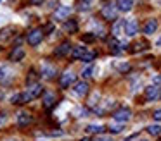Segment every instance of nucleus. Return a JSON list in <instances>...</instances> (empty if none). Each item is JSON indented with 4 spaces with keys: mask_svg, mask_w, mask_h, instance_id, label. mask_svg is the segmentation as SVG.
<instances>
[{
    "mask_svg": "<svg viewBox=\"0 0 161 141\" xmlns=\"http://www.w3.org/2000/svg\"><path fill=\"white\" fill-rule=\"evenodd\" d=\"M121 28L125 29V21H118V23L114 24V28H113V33H114V34H119V31H121Z\"/></svg>",
    "mask_w": 161,
    "mask_h": 141,
    "instance_id": "nucleus-21",
    "label": "nucleus"
},
{
    "mask_svg": "<svg viewBox=\"0 0 161 141\" xmlns=\"http://www.w3.org/2000/svg\"><path fill=\"white\" fill-rule=\"evenodd\" d=\"M28 93L31 95V98H36V96L42 95V86H40L38 83H33V84L28 88Z\"/></svg>",
    "mask_w": 161,
    "mask_h": 141,
    "instance_id": "nucleus-14",
    "label": "nucleus"
},
{
    "mask_svg": "<svg viewBox=\"0 0 161 141\" xmlns=\"http://www.w3.org/2000/svg\"><path fill=\"white\" fill-rule=\"evenodd\" d=\"M156 29H158V21L156 19H149L146 24H144V33L146 34H153Z\"/></svg>",
    "mask_w": 161,
    "mask_h": 141,
    "instance_id": "nucleus-12",
    "label": "nucleus"
},
{
    "mask_svg": "<svg viewBox=\"0 0 161 141\" xmlns=\"http://www.w3.org/2000/svg\"><path fill=\"white\" fill-rule=\"evenodd\" d=\"M16 120H18V126L25 127V126H28V124L31 122V113L30 112H19L18 117H16Z\"/></svg>",
    "mask_w": 161,
    "mask_h": 141,
    "instance_id": "nucleus-7",
    "label": "nucleus"
},
{
    "mask_svg": "<svg viewBox=\"0 0 161 141\" xmlns=\"http://www.w3.org/2000/svg\"><path fill=\"white\" fill-rule=\"evenodd\" d=\"M147 133L153 134V136H159L161 134V126H149L147 127Z\"/></svg>",
    "mask_w": 161,
    "mask_h": 141,
    "instance_id": "nucleus-20",
    "label": "nucleus"
},
{
    "mask_svg": "<svg viewBox=\"0 0 161 141\" xmlns=\"http://www.w3.org/2000/svg\"><path fill=\"white\" fill-rule=\"evenodd\" d=\"M144 96H146L147 102H153V100H156V98H158V96H161L159 88H158V86H154V84L147 86L146 91H144Z\"/></svg>",
    "mask_w": 161,
    "mask_h": 141,
    "instance_id": "nucleus-5",
    "label": "nucleus"
},
{
    "mask_svg": "<svg viewBox=\"0 0 161 141\" xmlns=\"http://www.w3.org/2000/svg\"><path fill=\"white\" fill-rule=\"evenodd\" d=\"M95 58V52H87V53L83 55V58H81V60L83 62H92Z\"/></svg>",
    "mask_w": 161,
    "mask_h": 141,
    "instance_id": "nucleus-23",
    "label": "nucleus"
},
{
    "mask_svg": "<svg viewBox=\"0 0 161 141\" xmlns=\"http://www.w3.org/2000/svg\"><path fill=\"white\" fill-rule=\"evenodd\" d=\"M142 141H146V139H142Z\"/></svg>",
    "mask_w": 161,
    "mask_h": 141,
    "instance_id": "nucleus-36",
    "label": "nucleus"
},
{
    "mask_svg": "<svg viewBox=\"0 0 161 141\" xmlns=\"http://www.w3.org/2000/svg\"><path fill=\"white\" fill-rule=\"evenodd\" d=\"M97 141H111V139H109V138H99Z\"/></svg>",
    "mask_w": 161,
    "mask_h": 141,
    "instance_id": "nucleus-33",
    "label": "nucleus"
},
{
    "mask_svg": "<svg viewBox=\"0 0 161 141\" xmlns=\"http://www.w3.org/2000/svg\"><path fill=\"white\" fill-rule=\"evenodd\" d=\"M159 141H161V139H159Z\"/></svg>",
    "mask_w": 161,
    "mask_h": 141,
    "instance_id": "nucleus-37",
    "label": "nucleus"
},
{
    "mask_svg": "<svg viewBox=\"0 0 161 141\" xmlns=\"http://www.w3.org/2000/svg\"><path fill=\"white\" fill-rule=\"evenodd\" d=\"M64 29H66V31H69V33H76V29H78L76 21H75V19L66 21V23H64Z\"/></svg>",
    "mask_w": 161,
    "mask_h": 141,
    "instance_id": "nucleus-18",
    "label": "nucleus"
},
{
    "mask_svg": "<svg viewBox=\"0 0 161 141\" xmlns=\"http://www.w3.org/2000/svg\"><path fill=\"white\" fill-rule=\"evenodd\" d=\"M42 74L45 76L47 79L54 78V74H56V67H52V65L45 64V65H43V67H42Z\"/></svg>",
    "mask_w": 161,
    "mask_h": 141,
    "instance_id": "nucleus-17",
    "label": "nucleus"
},
{
    "mask_svg": "<svg viewBox=\"0 0 161 141\" xmlns=\"http://www.w3.org/2000/svg\"><path fill=\"white\" fill-rule=\"evenodd\" d=\"M42 38H43V31L42 29H33L31 33H28L26 41H28V45H31V47H36V45L42 41Z\"/></svg>",
    "mask_w": 161,
    "mask_h": 141,
    "instance_id": "nucleus-3",
    "label": "nucleus"
},
{
    "mask_svg": "<svg viewBox=\"0 0 161 141\" xmlns=\"http://www.w3.org/2000/svg\"><path fill=\"white\" fill-rule=\"evenodd\" d=\"M133 2L132 0H116V9H119L121 12H128L132 9Z\"/></svg>",
    "mask_w": 161,
    "mask_h": 141,
    "instance_id": "nucleus-11",
    "label": "nucleus"
},
{
    "mask_svg": "<svg viewBox=\"0 0 161 141\" xmlns=\"http://www.w3.org/2000/svg\"><path fill=\"white\" fill-rule=\"evenodd\" d=\"M9 78V69L7 67H0V81H4V79Z\"/></svg>",
    "mask_w": 161,
    "mask_h": 141,
    "instance_id": "nucleus-24",
    "label": "nucleus"
},
{
    "mask_svg": "<svg viewBox=\"0 0 161 141\" xmlns=\"http://www.w3.org/2000/svg\"><path fill=\"white\" fill-rule=\"evenodd\" d=\"M54 105H56V96H54L52 93H47L45 98H43V107H45V108H52Z\"/></svg>",
    "mask_w": 161,
    "mask_h": 141,
    "instance_id": "nucleus-16",
    "label": "nucleus"
},
{
    "mask_svg": "<svg viewBox=\"0 0 161 141\" xmlns=\"http://www.w3.org/2000/svg\"><path fill=\"white\" fill-rule=\"evenodd\" d=\"M118 69L121 72H126V71H130V65L128 64H121V65H118Z\"/></svg>",
    "mask_w": 161,
    "mask_h": 141,
    "instance_id": "nucleus-29",
    "label": "nucleus"
},
{
    "mask_svg": "<svg viewBox=\"0 0 161 141\" xmlns=\"http://www.w3.org/2000/svg\"><path fill=\"white\" fill-rule=\"evenodd\" d=\"M130 117H132V110L126 108V107H121V108H118L114 113H113V119H114L116 122H119V124L128 122Z\"/></svg>",
    "mask_w": 161,
    "mask_h": 141,
    "instance_id": "nucleus-1",
    "label": "nucleus"
},
{
    "mask_svg": "<svg viewBox=\"0 0 161 141\" xmlns=\"http://www.w3.org/2000/svg\"><path fill=\"white\" fill-rule=\"evenodd\" d=\"M158 45H161V40H158Z\"/></svg>",
    "mask_w": 161,
    "mask_h": 141,
    "instance_id": "nucleus-35",
    "label": "nucleus"
},
{
    "mask_svg": "<svg viewBox=\"0 0 161 141\" xmlns=\"http://www.w3.org/2000/svg\"><path fill=\"white\" fill-rule=\"evenodd\" d=\"M69 50H71V43L69 41H63L56 50V57H64L66 53H69Z\"/></svg>",
    "mask_w": 161,
    "mask_h": 141,
    "instance_id": "nucleus-10",
    "label": "nucleus"
},
{
    "mask_svg": "<svg viewBox=\"0 0 161 141\" xmlns=\"http://www.w3.org/2000/svg\"><path fill=\"white\" fill-rule=\"evenodd\" d=\"M104 129L106 127L99 126V124H88L87 126V133H90V134H101V133H104Z\"/></svg>",
    "mask_w": 161,
    "mask_h": 141,
    "instance_id": "nucleus-15",
    "label": "nucleus"
},
{
    "mask_svg": "<svg viewBox=\"0 0 161 141\" xmlns=\"http://www.w3.org/2000/svg\"><path fill=\"white\" fill-rule=\"evenodd\" d=\"M68 16H69V7L61 5L59 9L56 10V14H54V19H57V21H64V19H68Z\"/></svg>",
    "mask_w": 161,
    "mask_h": 141,
    "instance_id": "nucleus-9",
    "label": "nucleus"
},
{
    "mask_svg": "<svg viewBox=\"0 0 161 141\" xmlns=\"http://www.w3.org/2000/svg\"><path fill=\"white\" fill-rule=\"evenodd\" d=\"M154 83H156V84H159V83H161V76H158V78H154Z\"/></svg>",
    "mask_w": 161,
    "mask_h": 141,
    "instance_id": "nucleus-32",
    "label": "nucleus"
},
{
    "mask_svg": "<svg viewBox=\"0 0 161 141\" xmlns=\"http://www.w3.org/2000/svg\"><path fill=\"white\" fill-rule=\"evenodd\" d=\"M101 16L104 17L106 21H116V7L113 3H106L101 9Z\"/></svg>",
    "mask_w": 161,
    "mask_h": 141,
    "instance_id": "nucleus-2",
    "label": "nucleus"
},
{
    "mask_svg": "<svg viewBox=\"0 0 161 141\" xmlns=\"http://www.w3.org/2000/svg\"><path fill=\"white\" fill-rule=\"evenodd\" d=\"M144 48H147V43H146V41H139V43H135V48H133V52L144 50Z\"/></svg>",
    "mask_w": 161,
    "mask_h": 141,
    "instance_id": "nucleus-26",
    "label": "nucleus"
},
{
    "mask_svg": "<svg viewBox=\"0 0 161 141\" xmlns=\"http://www.w3.org/2000/svg\"><path fill=\"white\" fill-rule=\"evenodd\" d=\"M4 122H5V115H4V113H0V126H2Z\"/></svg>",
    "mask_w": 161,
    "mask_h": 141,
    "instance_id": "nucleus-31",
    "label": "nucleus"
},
{
    "mask_svg": "<svg viewBox=\"0 0 161 141\" xmlns=\"http://www.w3.org/2000/svg\"><path fill=\"white\" fill-rule=\"evenodd\" d=\"M42 2H43V0H31V5H40Z\"/></svg>",
    "mask_w": 161,
    "mask_h": 141,
    "instance_id": "nucleus-30",
    "label": "nucleus"
},
{
    "mask_svg": "<svg viewBox=\"0 0 161 141\" xmlns=\"http://www.w3.org/2000/svg\"><path fill=\"white\" fill-rule=\"evenodd\" d=\"M125 33L126 36H133V34L139 33V23H137L135 19H130L125 23Z\"/></svg>",
    "mask_w": 161,
    "mask_h": 141,
    "instance_id": "nucleus-6",
    "label": "nucleus"
},
{
    "mask_svg": "<svg viewBox=\"0 0 161 141\" xmlns=\"http://www.w3.org/2000/svg\"><path fill=\"white\" fill-rule=\"evenodd\" d=\"M81 141H90V139H88V138H85V139H81Z\"/></svg>",
    "mask_w": 161,
    "mask_h": 141,
    "instance_id": "nucleus-34",
    "label": "nucleus"
},
{
    "mask_svg": "<svg viewBox=\"0 0 161 141\" xmlns=\"http://www.w3.org/2000/svg\"><path fill=\"white\" fill-rule=\"evenodd\" d=\"M153 119L158 120V122H161V108H158V110H154V112H153Z\"/></svg>",
    "mask_w": 161,
    "mask_h": 141,
    "instance_id": "nucleus-27",
    "label": "nucleus"
},
{
    "mask_svg": "<svg viewBox=\"0 0 161 141\" xmlns=\"http://www.w3.org/2000/svg\"><path fill=\"white\" fill-rule=\"evenodd\" d=\"M23 57H25V50H23L21 47H18V48H16L14 52H12V55H11V58H12V60H14V62H19V60H21V58H23Z\"/></svg>",
    "mask_w": 161,
    "mask_h": 141,
    "instance_id": "nucleus-19",
    "label": "nucleus"
},
{
    "mask_svg": "<svg viewBox=\"0 0 161 141\" xmlns=\"http://www.w3.org/2000/svg\"><path fill=\"white\" fill-rule=\"evenodd\" d=\"M121 129H123V126H121V124H116V126L113 124V126L109 127V131H111L113 134H118V133H121Z\"/></svg>",
    "mask_w": 161,
    "mask_h": 141,
    "instance_id": "nucleus-25",
    "label": "nucleus"
},
{
    "mask_svg": "<svg viewBox=\"0 0 161 141\" xmlns=\"http://www.w3.org/2000/svg\"><path fill=\"white\" fill-rule=\"evenodd\" d=\"M81 41H83V43H92V41H95V34H92V33L83 34V36H81Z\"/></svg>",
    "mask_w": 161,
    "mask_h": 141,
    "instance_id": "nucleus-22",
    "label": "nucleus"
},
{
    "mask_svg": "<svg viewBox=\"0 0 161 141\" xmlns=\"http://www.w3.org/2000/svg\"><path fill=\"white\" fill-rule=\"evenodd\" d=\"M75 93H76L78 96H85V95H88V84L87 83H83V81H80V83H75Z\"/></svg>",
    "mask_w": 161,
    "mask_h": 141,
    "instance_id": "nucleus-8",
    "label": "nucleus"
},
{
    "mask_svg": "<svg viewBox=\"0 0 161 141\" xmlns=\"http://www.w3.org/2000/svg\"><path fill=\"white\" fill-rule=\"evenodd\" d=\"M75 81H76V76L73 72H64L59 79V84H61V88H69L71 84H75Z\"/></svg>",
    "mask_w": 161,
    "mask_h": 141,
    "instance_id": "nucleus-4",
    "label": "nucleus"
},
{
    "mask_svg": "<svg viewBox=\"0 0 161 141\" xmlns=\"http://www.w3.org/2000/svg\"><path fill=\"white\" fill-rule=\"evenodd\" d=\"M92 72H94V67L90 65V67H87V69H85V71H83V74H81V76H83V78H90V76H92Z\"/></svg>",
    "mask_w": 161,
    "mask_h": 141,
    "instance_id": "nucleus-28",
    "label": "nucleus"
},
{
    "mask_svg": "<svg viewBox=\"0 0 161 141\" xmlns=\"http://www.w3.org/2000/svg\"><path fill=\"white\" fill-rule=\"evenodd\" d=\"M87 53V50H85V47H75L73 50H71V58L73 60H78V58H83V55Z\"/></svg>",
    "mask_w": 161,
    "mask_h": 141,
    "instance_id": "nucleus-13",
    "label": "nucleus"
}]
</instances>
